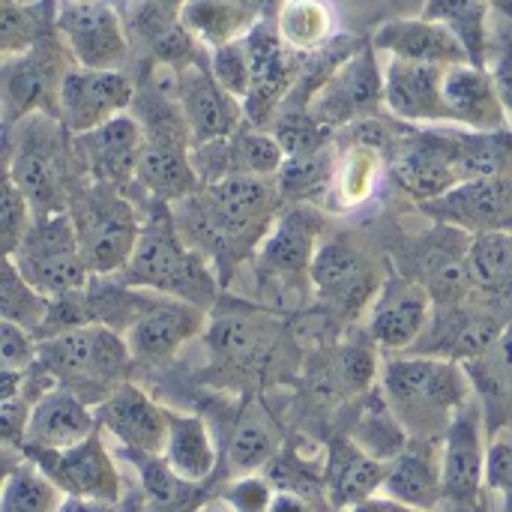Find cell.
I'll return each mask as SVG.
<instances>
[{
	"label": "cell",
	"mask_w": 512,
	"mask_h": 512,
	"mask_svg": "<svg viewBox=\"0 0 512 512\" xmlns=\"http://www.w3.org/2000/svg\"><path fill=\"white\" fill-rule=\"evenodd\" d=\"M381 495L423 512H435L444 501L441 480V441L411 438V444L387 465Z\"/></svg>",
	"instance_id": "f546056e"
},
{
	"label": "cell",
	"mask_w": 512,
	"mask_h": 512,
	"mask_svg": "<svg viewBox=\"0 0 512 512\" xmlns=\"http://www.w3.org/2000/svg\"><path fill=\"white\" fill-rule=\"evenodd\" d=\"M177 15L189 36L207 51L243 39L255 21H261L240 0H186Z\"/></svg>",
	"instance_id": "d590c367"
},
{
	"label": "cell",
	"mask_w": 512,
	"mask_h": 512,
	"mask_svg": "<svg viewBox=\"0 0 512 512\" xmlns=\"http://www.w3.org/2000/svg\"><path fill=\"white\" fill-rule=\"evenodd\" d=\"M99 432L93 405L63 387H51L33 405L21 450H66Z\"/></svg>",
	"instance_id": "f1b7e54d"
},
{
	"label": "cell",
	"mask_w": 512,
	"mask_h": 512,
	"mask_svg": "<svg viewBox=\"0 0 512 512\" xmlns=\"http://www.w3.org/2000/svg\"><path fill=\"white\" fill-rule=\"evenodd\" d=\"M444 96L456 129L471 132H510L507 108L486 66L456 63L444 72Z\"/></svg>",
	"instance_id": "4316f807"
},
{
	"label": "cell",
	"mask_w": 512,
	"mask_h": 512,
	"mask_svg": "<svg viewBox=\"0 0 512 512\" xmlns=\"http://www.w3.org/2000/svg\"><path fill=\"white\" fill-rule=\"evenodd\" d=\"M381 393L411 438L444 441L453 420L471 402L474 381L465 363L408 354L381 366Z\"/></svg>",
	"instance_id": "7a4b0ae2"
},
{
	"label": "cell",
	"mask_w": 512,
	"mask_h": 512,
	"mask_svg": "<svg viewBox=\"0 0 512 512\" xmlns=\"http://www.w3.org/2000/svg\"><path fill=\"white\" fill-rule=\"evenodd\" d=\"M189 150L192 147H177V144H153V141L144 144L135 183L150 195V201L174 207L201 189Z\"/></svg>",
	"instance_id": "1f68e13d"
},
{
	"label": "cell",
	"mask_w": 512,
	"mask_h": 512,
	"mask_svg": "<svg viewBox=\"0 0 512 512\" xmlns=\"http://www.w3.org/2000/svg\"><path fill=\"white\" fill-rule=\"evenodd\" d=\"M348 512H423V510L408 507V504H402V501H393V498H387V495H375V498H369V501L357 504L354 510H348Z\"/></svg>",
	"instance_id": "db71d44e"
},
{
	"label": "cell",
	"mask_w": 512,
	"mask_h": 512,
	"mask_svg": "<svg viewBox=\"0 0 512 512\" xmlns=\"http://www.w3.org/2000/svg\"><path fill=\"white\" fill-rule=\"evenodd\" d=\"M486 435H489V426H486V414L480 402L477 405L468 402L441 441L444 501L459 504V507H477L486 489V462H489Z\"/></svg>",
	"instance_id": "ac0fdd59"
},
{
	"label": "cell",
	"mask_w": 512,
	"mask_h": 512,
	"mask_svg": "<svg viewBox=\"0 0 512 512\" xmlns=\"http://www.w3.org/2000/svg\"><path fill=\"white\" fill-rule=\"evenodd\" d=\"M207 321L210 315L204 306H195L180 297L156 294L153 303L138 315V321L123 336L135 363L156 366L174 360L183 345L204 336Z\"/></svg>",
	"instance_id": "ffe728a7"
},
{
	"label": "cell",
	"mask_w": 512,
	"mask_h": 512,
	"mask_svg": "<svg viewBox=\"0 0 512 512\" xmlns=\"http://www.w3.org/2000/svg\"><path fill=\"white\" fill-rule=\"evenodd\" d=\"M66 498H87L117 507L123 501V477L105 447L102 429L66 450H21Z\"/></svg>",
	"instance_id": "4fadbf2b"
},
{
	"label": "cell",
	"mask_w": 512,
	"mask_h": 512,
	"mask_svg": "<svg viewBox=\"0 0 512 512\" xmlns=\"http://www.w3.org/2000/svg\"><path fill=\"white\" fill-rule=\"evenodd\" d=\"M276 336L279 324L249 306H213L204 330V342L210 348L213 363L243 375L261 372L270 363Z\"/></svg>",
	"instance_id": "e0dca14e"
},
{
	"label": "cell",
	"mask_w": 512,
	"mask_h": 512,
	"mask_svg": "<svg viewBox=\"0 0 512 512\" xmlns=\"http://www.w3.org/2000/svg\"><path fill=\"white\" fill-rule=\"evenodd\" d=\"M111 512H144V510H138V504H129V501H120L117 507Z\"/></svg>",
	"instance_id": "94428289"
},
{
	"label": "cell",
	"mask_w": 512,
	"mask_h": 512,
	"mask_svg": "<svg viewBox=\"0 0 512 512\" xmlns=\"http://www.w3.org/2000/svg\"><path fill=\"white\" fill-rule=\"evenodd\" d=\"M243 45L249 54V72H252V84L243 99V111H246L249 123L267 129L273 114L282 108V102L300 81L303 54L294 51L282 39L276 18L255 21V27L243 36Z\"/></svg>",
	"instance_id": "30bf717a"
},
{
	"label": "cell",
	"mask_w": 512,
	"mask_h": 512,
	"mask_svg": "<svg viewBox=\"0 0 512 512\" xmlns=\"http://www.w3.org/2000/svg\"><path fill=\"white\" fill-rule=\"evenodd\" d=\"M384 147L372 144V141H363V138H354L345 153L339 156V174H336V204L342 210H351V207H363L378 183H381V171H384Z\"/></svg>",
	"instance_id": "74e56055"
},
{
	"label": "cell",
	"mask_w": 512,
	"mask_h": 512,
	"mask_svg": "<svg viewBox=\"0 0 512 512\" xmlns=\"http://www.w3.org/2000/svg\"><path fill=\"white\" fill-rule=\"evenodd\" d=\"M150 204L153 207L150 216L144 219L135 252L129 264L117 273V279L141 291L180 297L195 306L213 309L219 297L216 267L210 264L207 255H201L183 240L174 222V210L168 204Z\"/></svg>",
	"instance_id": "3957f363"
},
{
	"label": "cell",
	"mask_w": 512,
	"mask_h": 512,
	"mask_svg": "<svg viewBox=\"0 0 512 512\" xmlns=\"http://www.w3.org/2000/svg\"><path fill=\"white\" fill-rule=\"evenodd\" d=\"M51 309V297L36 291L18 267L6 258L3 276H0V318L27 327L30 333H39Z\"/></svg>",
	"instance_id": "f6af8a7d"
},
{
	"label": "cell",
	"mask_w": 512,
	"mask_h": 512,
	"mask_svg": "<svg viewBox=\"0 0 512 512\" xmlns=\"http://www.w3.org/2000/svg\"><path fill=\"white\" fill-rule=\"evenodd\" d=\"M111 504H99V501H87V498H63L57 512H111Z\"/></svg>",
	"instance_id": "9f6ffc18"
},
{
	"label": "cell",
	"mask_w": 512,
	"mask_h": 512,
	"mask_svg": "<svg viewBox=\"0 0 512 512\" xmlns=\"http://www.w3.org/2000/svg\"><path fill=\"white\" fill-rule=\"evenodd\" d=\"M132 468L138 471L141 492L147 504L159 512H195L201 507L198 501V483H186L171 471V465L156 456V453H135V450H120Z\"/></svg>",
	"instance_id": "8d00e7d4"
},
{
	"label": "cell",
	"mask_w": 512,
	"mask_h": 512,
	"mask_svg": "<svg viewBox=\"0 0 512 512\" xmlns=\"http://www.w3.org/2000/svg\"><path fill=\"white\" fill-rule=\"evenodd\" d=\"M138 87L123 69H90L72 63L60 81L57 117L69 135L90 132L132 108Z\"/></svg>",
	"instance_id": "5bb4252c"
},
{
	"label": "cell",
	"mask_w": 512,
	"mask_h": 512,
	"mask_svg": "<svg viewBox=\"0 0 512 512\" xmlns=\"http://www.w3.org/2000/svg\"><path fill=\"white\" fill-rule=\"evenodd\" d=\"M321 228L324 222L312 204H288L258 246L261 270L282 282H294L303 276L309 279L312 261L321 249Z\"/></svg>",
	"instance_id": "cb8c5ba5"
},
{
	"label": "cell",
	"mask_w": 512,
	"mask_h": 512,
	"mask_svg": "<svg viewBox=\"0 0 512 512\" xmlns=\"http://www.w3.org/2000/svg\"><path fill=\"white\" fill-rule=\"evenodd\" d=\"M309 285L315 288L327 315L354 321L357 315L369 312L384 279L366 252L348 240H333L321 243L309 270Z\"/></svg>",
	"instance_id": "7c38bea8"
},
{
	"label": "cell",
	"mask_w": 512,
	"mask_h": 512,
	"mask_svg": "<svg viewBox=\"0 0 512 512\" xmlns=\"http://www.w3.org/2000/svg\"><path fill=\"white\" fill-rule=\"evenodd\" d=\"M267 129L276 135L285 156H306V153L324 150L333 144V135H336V129L324 126L306 105H282L267 123Z\"/></svg>",
	"instance_id": "ee69618b"
},
{
	"label": "cell",
	"mask_w": 512,
	"mask_h": 512,
	"mask_svg": "<svg viewBox=\"0 0 512 512\" xmlns=\"http://www.w3.org/2000/svg\"><path fill=\"white\" fill-rule=\"evenodd\" d=\"M369 456H375L378 462H393L408 444H411V435L405 432V426L399 423V417L393 414V408L387 405L384 393H369L363 411H360V420L354 426V435H351Z\"/></svg>",
	"instance_id": "ab89813d"
},
{
	"label": "cell",
	"mask_w": 512,
	"mask_h": 512,
	"mask_svg": "<svg viewBox=\"0 0 512 512\" xmlns=\"http://www.w3.org/2000/svg\"><path fill=\"white\" fill-rule=\"evenodd\" d=\"M51 33H57V27L51 30V24H45V15L39 6H33L27 0H0V48H3V57L24 54Z\"/></svg>",
	"instance_id": "bcb514c9"
},
{
	"label": "cell",
	"mask_w": 512,
	"mask_h": 512,
	"mask_svg": "<svg viewBox=\"0 0 512 512\" xmlns=\"http://www.w3.org/2000/svg\"><path fill=\"white\" fill-rule=\"evenodd\" d=\"M15 147L9 150L6 177L27 195L36 216H51L69 210L72 192L66 189V159L72 150V135L54 114H30L15 126Z\"/></svg>",
	"instance_id": "5b68a950"
},
{
	"label": "cell",
	"mask_w": 512,
	"mask_h": 512,
	"mask_svg": "<svg viewBox=\"0 0 512 512\" xmlns=\"http://www.w3.org/2000/svg\"><path fill=\"white\" fill-rule=\"evenodd\" d=\"M39 360V339L21 324L0 321V363L3 369L27 372Z\"/></svg>",
	"instance_id": "f5cc1de1"
},
{
	"label": "cell",
	"mask_w": 512,
	"mask_h": 512,
	"mask_svg": "<svg viewBox=\"0 0 512 512\" xmlns=\"http://www.w3.org/2000/svg\"><path fill=\"white\" fill-rule=\"evenodd\" d=\"M36 222V210L27 201V195L6 177L3 180V198H0V237H3V252L6 258L18 252L21 240Z\"/></svg>",
	"instance_id": "c3c4849f"
},
{
	"label": "cell",
	"mask_w": 512,
	"mask_h": 512,
	"mask_svg": "<svg viewBox=\"0 0 512 512\" xmlns=\"http://www.w3.org/2000/svg\"><path fill=\"white\" fill-rule=\"evenodd\" d=\"M66 3H96V0H66Z\"/></svg>",
	"instance_id": "6125c7cd"
},
{
	"label": "cell",
	"mask_w": 512,
	"mask_h": 512,
	"mask_svg": "<svg viewBox=\"0 0 512 512\" xmlns=\"http://www.w3.org/2000/svg\"><path fill=\"white\" fill-rule=\"evenodd\" d=\"M9 261L36 291H42L51 300L81 291L93 279L69 210L36 216L33 228L21 240L18 252L9 255Z\"/></svg>",
	"instance_id": "52a82bcc"
},
{
	"label": "cell",
	"mask_w": 512,
	"mask_h": 512,
	"mask_svg": "<svg viewBox=\"0 0 512 512\" xmlns=\"http://www.w3.org/2000/svg\"><path fill=\"white\" fill-rule=\"evenodd\" d=\"M390 171L414 201L426 204L441 198L465 183V129L414 126V132L393 147Z\"/></svg>",
	"instance_id": "ba28073f"
},
{
	"label": "cell",
	"mask_w": 512,
	"mask_h": 512,
	"mask_svg": "<svg viewBox=\"0 0 512 512\" xmlns=\"http://www.w3.org/2000/svg\"><path fill=\"white\" fill-rule=\"evenodd\" d=\"M54 27L78 66L120 69L129 57V27L105 0L63 3L54 15Z\"/></svg>",
	"instance_id": "9a60e30c"
},
{
	"label": "cell",
	"mask_w": 512,
	"mask_h": 512,
	"mask_svg": "<svg viewBox=\"0 0 512 512\" xmlns=\"http://www.w3.org/2000/svg\"><path fill=\"white\" fill-rule=\"evenodd\" d=\"M72 54L63 45L60 33L45 36L30 51L3 57V120L6 129L30 114H54L57 96L66 69L72 66Z\"/></svg>",
	"instance_id": "9c48e42d"
},
{
	"label": "cell",
	"mask_w": 512,
	"mask_h": 512,
	"mask_svg": "<svg viewBox=\"0 0 512 512\" xmlns=\"http://www.w3.org/2000/svg\"><path fill=\"white\" fill-rule=\"evenodd\" d=\"M387 480V462L369 456L354 438H333L324 456L327 504L336 512L354 510L357 504L381 495Z\"/></svg>",
	"instance_id": "83f0119b"
},
{
	"label": "cell",
	"mask_w": 512,
	"mask_h": 512,
	"mask_svg": "<svg viewBox=\"0 0 512 512\" xmlns=\"http://www.w3.org/2000/svg\"><path fill=\"white\" fill-rule=\"evenodd\" d=\"M63 498L66 495L30 459H24L6 474L0 512H57Z\"/></svg>",
	"instance_id": "7bdbcfd3"
},
{
	"label": "cell",
	"mask_w": 512,
	"mask_h": 512,
	"mask_svg": "<svg viewBox=\"0 0 512 512\" xmlns=\"http://www.w3.org/2000/svg\"><path fill=\"white\" fill-rule=\"evenodd\" d=\"M279 207L282 195L276 177L231 174L219 183L201 186L171 210L183 240L228 276L234 261L258 252L279 216Z\"/></svg>",
	"instance_id": "6da1fadb"
},
{
	"label": "cell",
	"mask_w": 512,
	"mask_h": 512,
	"mask_svg": "<svg viewBox=\"0 0 512 512\" xmlns=\"http://www.w3.org/2000/svg\"><path fill=\"white\" fill-rule=\"evenodd\" d=\"M69 213L78 228V243L93 276H117L141 237V216L123 189L90 183L72 192Z\"/></svg>",
	"instance_id": "8992f818"
},
{
	"label": "cell",
	"mask_w": 512,
	"mask_h": 512,
	"mask_svg": "<svg viewBox=\"0 0 512 512\" xmlns=\"http://www.w3.org/2000/svg\"><path fill=\"white\" fill-rule=\"evenodd\" d=\"M372 45L384 57H399L411 63H432V66H456V63H474L468 48L459 42V36L420 15V18H396L375 30Z\"/></svg>",
	"instance_id": "484cf974"
},
{
	"label": "cell",
	"mask_w": 512,
	"mask_h": 512,
	"mask_svg": "<svg viewBox=\"0 0 512 512\" xmlns=\"http://www.w3.org/2000/svg\"><path fill=\"white\" fill-rule=\"evenodd\" d=\"M423 210L471 237L480 234H507L512 231V171L495 177H477L453 186L435 201H426Z\"/></svg>",
	"instance_id": "d6986e66"
},
{
	"label": "cell",
	"mask_w": 512,
	"mask_h": 512,
	"mask_svg": "<svg viewBox=\"0 0 512 512\" xmlns=\"http://www.w3.org/2000/svg\"><path fill=\"white\" fill-rule=\"evenodd\" d=\"M375 342H342L315 363H309V384L318 396L327 399H348L372 393L375 381H381V366L375 354Z\"/></svg>",
	"instance_id": "4dcf8cb0"
},
{
	"label": "cell",
	"mask_w": 512,
	"mask_h": 512,
	"mask_svg": "<svg viewBox=\"0 0 512 512\" xmlns=\"http://www.w3.org/2000/svg\"><path fill=\"white\" fill-rule=\"evenodd\" d=\"M195 512H234V510H231V507H228V504H225V501L219 498V501L201 504V507H198V510H195Z\"/></svg>",
	"instance_id": "680465c9"
},
{
	"label": "cell",
	"mask_w": 512,
	"mask_h": 512,
	"mask_svg": "<svg viewBox=\"0 0 512 512\" xmlns=\"http://www.w3.org/2000/svg\"><path fill=\"white\" fill-rule=\"evenodd\" d=\"M498 87V96L507 108L512 129V12L504 6L492 9L489 24V45H486V63H483Z\"/></svg>",
	"instance_id": "7dc6e473"
},
{
	"label": "cell",
	"mask_w": 512,
	"mask_h": 512,
	"mask_svg": "<svg viewBox=\"0 0 512 512\" xmlns=\"http://www.w3.org/2000/svg\"><path fill=\"white\" fill-rule=\"evenodd\" d=\"M207 63H210V72L216 75V81H219L231 96H237V99L243 102L246 93H249V84H252L249 54H246L243 39L213 48V51L207 54Z\"/></svg>",
	"instance_id": "681fc988"
},
{
	"label": "cell",
	"mask_w": 512,
	"mask_h": 512,
	"mask_svg": "<svg viewBox=\"0 0 512 512\" xmlns=\"http://www.w3.org/2000/svg\"><path fill=\"white\" fill-rule=\"evenodd\" d=\"M486 489L501 495V510L512 512V423L489 441Z\"/></svg>",
	"instance_id": "816d5d0a"
},
{
	"label": "cell",
	"mask_w": 512,
	"mask_h": 512,
	"mask_svg": "<svg viewBox=\"0 0 512 512\" xmlns=\"http://www.w3.org/2000/svg\"><path fill=\"white\" fill-rule=\"evenodd\" d=\"M177 75H180V84H177L180 105H183V114L189 120L195 144L228 138L246 123L243 102L237 96H231L216 81V75L210 72V63L204 57L177 69Z\"/></svg>",
	"instance_id": "603a6c76"
},
{
	"label": "cell",
	"mask_w": 512,
	"mask_h": 512,
	"mask_svg": "<svg viewBox=\"0 0 512 512\" xmlns=\"http://www.w3.org/2000/svg\"><path fill=\"white\" fill-rule=\"evenodd\" d=\"M492 0H426L423 15L450 27L459 42L468 48L477 66L486 63L489 24H492Z\"/></svg>",
	"instance_id": "f35d334b"
},
{
	"label": "cell",
	"mask_w": 512,
	"mask_h": 512,
	"mask_svg": "<svg viewBox=\"0 0 512 512\" xmlns=\"http://www.w3.org/2000/svg\"><path fill=\"white\" fill-rule=\"evenodd\" d=\"M270 512H321V510H318V504H312V501H306V498H300V495H294V492H276V501H273Z\"/></svg>",
	"instance_id": "11a10c76"
},
{
	"label": "cell",
	"mask_w": 512,
	"mask_h": 512,
	"mask_svg": "<svg viewBox=\"0 0 512 512\" xmlns=\"http://www.w3.org/2000/svg\"><path fill=\"white\" fill-rule=\"evenodd\" d=\"M162 459L186 483L201 486L204 480H210V474L216 471L219 453L213 447V435L204 417L168 411V441H165Z\"/></svg>",
	"instance_id": "d6a6232c"
},
{
	"label": "cell",
	"mask_w": 512,
	"mask_h": 512,
	"mask_svg": "<svg viewBox=\"0 0 512 512\" xmlns=\"http://www.w3.org/2000/svg\"><path fill=\"white\" fill-rule=\"evenodd\" d=\"M234 174H252V177H276L285 165V150L276 141V135L264 126L243 123L234 135H228Z\"/></svg>",
	"instance_id": "b9f144b4"
},
{
	"label": "cell",
	"mask_w": 512,
	"mask_h": 512,
	"mask_svg": "<svg viewBox=\"0 0 512 512\" xmlns=\"http://www.w3.org/2000/svg\"><path fill=\"white\" fill-rule=\"evenodd\" d=\"M366 315V333L378 345V351H411L432 324L435 297L426 285L414 279L390 276L384 279Z\"/></svg>",
	"instance_id": "44dd1931"
},
{
	"label": "cell",
	"mask_w": 512,
	"mask_h": 512,
	"mask_svg": "<svg viewBox=\"0 0 512 512\" xmlns=\"http://www.w3.org/2000/svg\"><path fill=\"white\" fill-rule=\"evenodd\" d=\"M150 3H159V6H165V9H171V12H180V6H183L186 0H150Z\"/></svg>",
	"instance_id": "91938a15"
},
{
	"label": "cell",
	"mask_w": 512,
	"mask_h": 512,
	"mask_svg": "<svg viewBox=\"0 0 512 512\" xmlns=\"http://www.w3.org/2000/svg\"><path fill=\"white\" fill-rule=\"evenodd\" d=\"M336 174H339V156L333 144L306 156H288L276 174L282 204L318 207L327 198H336Z\"/></svg>",
	"instance_id": "e575fe53"
},
{
	"label": "cell",
	"mask_w": 512,
	"mask_h": 512,
	"mask_svg": "<svg viewBox=\"0 0 512 512\" xmlns=\"http://www.w3.org/2000/svg\"><path fill=\"white\" fill-rule=\"evenodd\" d=\"M276 27L300 54H315L333 42V12L324 0H285Z\"/></svg>",
	"instance_id": "60d3db41"
},
{
	"label": "cell",
	"mask_w": 512,
	"mask_h": 512,
	"mask_svg": "<svg viewBox=\"0 0 512 512\" xmlns=\"http://www.w3.org/2000/svg\"><path fill=\"white\" fill-rule=\"evenodd\" d=\"M282 453V435L276 420L258 402H249L228 438V465L240 474H258L270 468V462Z\"/></svg>",
	"instance_id": "836d02e7"
},
{
	"label": "cell",
	"mask_w": 512,
	"mask_h": 512,
	"mask_svg": "<svg viewBox=\"0 0 512 512\" xmlns=\"http://www.w3.org/2000/svg\"><path fill=\"white\" fill-rule=\"evenodd\" d=\"M306 108L330 129H348L384 108V63L375 45L369 42L345 57L312 93Z\"/></svg>",
	"instance_id": "8fae6325"
},
{
	"label": "cell",
	"mask_w": 512,
	"mask_h": 512,
	"mask_svg": "<svg viewBox=\"0 0 512 512\" xmlns=\"http://www.w3.org/2000/svg\"><path fill=\"white\" fill-rule=\"evenodd\" d=\"M444 72L447 66L387 57L384 60V108L399 123H408V126H420V129L453 126L447 96H444Z\"/></svg>",
	"instance_id": "7402d4cb"
},
{
	"label": "cell",
	"mask_w": 512,
	"mask_h": 512,
	"mask_svg": "<svg viewBox=\"0 0 512 512\" xmlns=\"http://www.w3.org/2000/svg\"><path fill=\"white\" fill-rule=\"evenodd\" d=\"M57 387L75 393L87 405H102L129 381L132 351L126 336L105 324H84L57 336L39 339L36 360Z\"/></svg>",
	"instance_id": "277c9868"
},
{
	"label": "cell",
	"mask_w": 512,
	"mask_h": 512,
	"mask_svg": "<svg viewBox=\"0 0 512 512\" xmlns=\"http://www.w3.org/2000/svg\"><path fill=\"white\" fill-rule=\"evenodd\" d=\"M219 498L234 512H270L276 501V486L264 474H240L222 489Z\"/></svg>",
	"instance_id": "f907efd6"
},
{
	"label": "cell",
	"mask_w": 512,
	"mask_h": 512,
	"mask_svg": "<svg viewBox=\"0 0 512 512\" xmlns=\"http://www.w3.org/2000/svg\"><path fill=\"white\" fill-rule=\"evenodd\" d=\"M255 18H276L285 0H240Z\"/></svg>",
	"instance_id": "6f0895ef"
},
{
	"label": "cell",
	"mask_w": 512,
	"mask_h": 512,
	"mask_svg": "<svg viewBox=\"0 0 512 512\" xmlns=\"http://www.w3.org/2000/svg\"><path fill=\"white\" fill-rule=\"evenodd\" d=\"M96 420L105 435H111L120 450L156 453L162 456L168 441V408L153 402L135 384L117 387L102 405H96Z\"/></svg>",
	"instance_id": "d4e9b609"
},
{
	"label": "cell",
	"mask_w": 512,
	"mask_h": 512,
	"mask_svg": "<svg viewBox=\"0 0 512 512\" xmlns=\"http://www.w3.org/2000/svg\"><path fill=\"white\" fill-rule=\"evenodd\" d=\"M147 135L141 120L132 111H123L102 126L72 135V150L90 183L126 189L138 177V162L144 153Z\"/></svg>",
	"instance_id": "2e32d148"
}]
</instances>
